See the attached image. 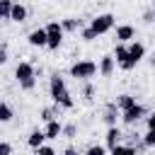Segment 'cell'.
<instances>
[{
	"instance_id": "cell-1",
	"label": "cell",
	"mask_w": 155,
	"mask_h": 155,
	"mask_svg": "<svg viewBox=\"0 0 155 155\" xmlns=\"http://www.w3.org/2000/svg\"><path fill=\"white\" fill-rule=\"evenodd\" d=\"M48 94H51L53 104H58L63 109H73L75 107V99H73V94H70V90L65 85V78L61 73H51V78H48Z\"/></svg>"
},
{
	"instance_id": "cell-2",
	"label": "cell",
	"mask_w": 155,
	"mask_h": 155,
	"mask_svg": "<svg viewBox=\"0 0 155 155\" xmlns=\"http://www.w3.org/2000/svg\"><path fill=\"white\" fill-rule=\"evenodd\" d=\"M36 75L39 73H36L34 63H29V61H19L15 65V80H17L19 90H24V92H31L36 87Z\"/></svg>"
},
{
	"instance_id": "cell-3",
	"label": "cell",
	"mask_w": 155,
	"mask_h": 155,
	"mask_svg": "<svg viewBox=\"0 0 155 155\" xmlns=\"http://www.w3.org/2000/svg\"><path fill=\"white\" fill-rule=\"evenodd\" d=\"M97 73H99V63H94V61H90V58H80V61H75V63L68 68V75H70L73 80H80V82L92 80Z\"/></svg>"
},
{
	"instance_id": "cell-4",
	"label": "cell",
	"mask_w": 155,
	"mask_h": 155,
	"mask_svg": "<svg viewBox=\"0 0 155 155\" xmlns=\"http://www.w3.org/2000/svg\"><path fill=\"white\" fill-rule=\"evenodd\" d=\"M114 22H116V17H114L111 12H102V15H94L87 27H90L97 36H104V34H109V31L114 29Z\"/></svg>"
},
{
	"instance_id": "cell-5",
	"label": "cell",
	"mask_w": 155,
	"mask_h": 155,
	"mask_svg": "<svg viewBox=\"0 0 155 155\" xmlns=\"http://www.w3.org/2000/svg\"><path fill=\"white\" fill-rule=\"evenodd\" d=\"M46 34H48V44H46V48L48 51H58L61 46H63V39H65V29H63V24L61 22H48L46 24Z\"/></svg>"
},
{
	"instance_id": "cell-6",
	"label": "cell",
	"mask_w": 155,
	"mask_h": 155,
	"mask_svg": "<svg viewBox=\"0 0 155 155\" xmlns=\"http://www.w3.org/2000/svg\"><path fill=\"white\" fill-rule=\"evenodd\" d=\"M148 116V109L140 104V102H136L133 107H128V109H124L121 111V121L126 124V126H136L138 121H143Z\"/></svg>"
},
{
	"instance_id": "cell-7",
	"label": "cell",
	"mask_w": 155,
	"mask_h": 155,
	"mask_svg": "<svg viewBox=\"0 0 155 155\" xmlns=\"http://www.w3.org/2000/svg\"><path fill=\"white\" fill-rule=\"evenodd\" d=\"M114 58H116V65L126 73L136 68V63L131 61V53H128V44H114Z\"/></svg>"
},
{
	"instance_id": "cell-8",
	"label": "cell",
	"mask_w": 155,
	"mask_h": 155,
	"mask_svg": "<svg viewBox=\"0 0 155 155\" xmlns=\"http://www.w3.org/2000/svg\"><path fill=\"white\" fill-rule=\"evenodd\" d=\"M27 44H29L31 48H46V44H48L46 27H36V29H31V31L27 34Z\"/></svg>"
},
{
	"instance_id": "cell-9",
	"label": "cell",
	"mask_w": 155,
	"mask_h": 155,
	"mask_svg": "<svg viewBox=\"0 0 155 155\" xmlns=\"http://www.w3.org/2000/svg\"><path fill=\"white\" fill-rule=\"evenodd\" d=\"M119 119H121V109H119V104H116V102H107L104 109H102V121L107 124V128H109V126H116Z\"/></svg>"
},
{
	"instance_id": "cell-10",
	"label": "cell",
	"mask_w": 155,
	"mask_h": 155,
	"mask_svg": "<svg viewBox=\"0 0 155 155\" xmlns=\"http://www.w3.org/2000/svg\"><path fill=\"white\" fill-rule=\"evenodd\" d=\"M136 39V27L133 24H116L114 29V41L116 44H131Z\"/></svg>"
},
{
	"instance_id": "cell-11",
	"label": "cell",
	"mask_w": 155,
	"mask_h": 155,
	"mask_svg": "<svg viewBox=\"0 0 155 155\" xmlns=\"http://www.w3.org/2000/svg\"><path fill=\"white\" fill-rule=\"evenodd\" d=\"M114 70H116V58H114V53L99 56V75H102V78H111Z\"/></svg>"
},
{
	"instance_id": "cell-12",
	"label": "cell",
	"mask_w": 155,
	"mask_h": 155,
	"mask_svg": "<svg viewBox=\"0 0 155 155\" xmlns=\"http://www.w3.org/2000/svg\"><path fill=\"white\" fill-rule=\"evenodd\" d=\"M121 140H124V131H121L119 126H109V128H107V136H104V145L111 150V148H116Z\"/></svg>"
},
{
	"instance_id": "cell-13",
	"label": "cell",
	"mask_w": 155,
	"mask_h": 155,
	"mask_svg": "<svg viewBox=\"0 0 155 155\" xmlns=\"http://www.w3.org/2000/svg\"><path fill=\"white\" fill-rule=\"evenodd\" d=\"M44 133H46V138H48V140H56V138H61V136H63V124H61L58 119H53V121H46V126H44Z\"/></svg>"
},
{
	"instance_id": "cell-14",
	"label": "cell",
	"mask_w": 155,
	"mask_h": 155,
	"mask_svg": "<svg viewBox=\"0 0 155 155\" xmlns=\"http://www.w3.org/2000/svg\"><path fill=\"white\" fill-rule=\"evenodd\" d=\"M128 53H131V61L138 65V63L145 58V46H143V41H136V39H133V41L128 44Z\"/></svg>"
},
{
	"instance_id": "cell-15",
	"label": "cell",
	"mask_w": 155,
	"mask_h": 155,
	"mask_svg": "<svg viewBox=\"0 0 155 155\" xmlns=\"http://www.w3.org/2000/svg\"><path fill=\"white\" fill-rule=\"evenodd\" d=\"M44 143H46V133H44L41 128H34V131H29V136H27V145H29L31 150L41 148Z\"/></svg>"
},
{
	"instance_id": "cell-16",
	"label": "cell",
	"mask_w": 155,
	"mask_h": 155,
	"mask_svg": "<svg viewBox=\"0 0 155 155\" xmlns=\"http://www.w3.org/2000/svg\"><path fill=\"white\" fill-rule=\"evenodd\" d=\"M27 17H29V10H27V5H22V2H15L10 22H15V24H24V22H27Z\"/></svg>"
},
{
	"instance_id": "cell-17",
	"label": "cell",
	"mask_w": 155,
	"mask_h": 155,
	"mask_svg": "<svg viewBox=\"0 0 155 155\" xmlns=\"http://www.w3.org/2000/svg\"><path fill=\"white\" fill-rule=\"evenodd\" d=\"M61 24H63L65 34H78V31L82 29L85 19H78V17H63V19H61Z\"/></svg>"
},
{
	"instance_id": "cell-18",
	"label": "cell",
	"mask_w": 155,
	"mask_h": 155,
	"mask_svg": "<svg viewBox=\"0 0 155 155\" xmlns=\"http://www.w3.org/2000/svg\"><path fill=\"white\" fill-rule=\"evenodd\" d=\"M109 155H138V150H136V145H131V143H119L116 148L109 150Z\"/></svg>"
},
{
	"instance_id": "cell-19",
	"label": "cell",
	"mask_w": 155,
	"mask_h": 155,
	"mask_svg": "<svg viewBox=\"0 0 155 155\" xmlns=\"http://www.w3.org/2000/svg\"><path fill=\"white\" fill-rule=\"evenodd\" d=\"M61 109H63V107H58V104L44 107V109H41V119H44V121H53V119L61 116Z\"/></svg>"
},
{
	"instance_id": "cell-20",
	"label": "cell",
	"mask_w": 155,
	"mask_h": 155,
	"mask_svg": "<svg viewBox=\"0 0 155 155\" xmlns=\"http://www.w3.org/2000/svg\"><path fill=\"white\" fill-rule=\"evenodd\" d=\"M116 104H119V109L124 111V109H128V107H133L136 104V97L133 94H128V92H124V94H116V99H114Z\"/></svg>"
},
{
	"instance_id": "cell-21",
	"label": "cell",
	"mask_w": 155,
	"mask_h": 155,
	"mask_svg": "<svg viewBox=\"0 0 155 155\" xmlns=\"http://www.w3.org/2000/svg\"><path fill=\"white\" fill-rule=\"evenodd\" d=\"M12 116H15V111H12L10 102H2V104H0V121H2V124H10Z\"/></svg>"
},
{
	"instance_id": "cell-22",
	"label": "cell",
	"mask_w": 155,
	"mask_h": 155,
	"mask_svg": "<svg viewBox=\"0 0 155 155\" xmlns=\"http://www.w3.org/2000/svg\"><path fill=\"white\" fill-rule=\"evenodd\" d=\"M12 7H15L12 0H0V17H2L5 22H10V17H12Z\"/></svg>"
},
{
	"instance_id": "cell-23",
	"label": "cell",
	"mask_w": 155,
	"mask_h": 155,
	"mask_svg": "<svg viewBox=\"0 0 155 155\" xmlns=\"http://www.w3.org/2000/svg\"><path fill=\"white\" fill-rule=\"evenodd\" d=\"M80 97H82L85 102H92V99H94V85H92L90 80L82 85V92H80Z\"/></svg>"
},
{
	"instance_id": "cell-24",
	"label": "cell",
	"mask_w": 155,
	"mask_h": 155,
	"mask_svg": "<svg viewBox=\"0 0 155 155\" xmlns=\"http://www.w3.org/2000/svg\"><path fill=\"white\" fill-rule=\"evenodd\" d=\"M63 138H68V140H73V138H78V124H63Z\"/></svg>"
},
{
	"instance_id": "cell-25",
	"label": "cell",
	"mask_w": 155,
	"mask_h": 155,
	"mask_svg": "<svg viewBox=\"0 0 155 155\" xmlns=\"http://www.w3.org/2000/svg\"><path fill=\"white\" fill-rule=\"evenodd\" d=\"M80 39L90 44V41H94V39H97V34H94V31H92L90 27H82V29H80Z\"/></svg>"
},
{
	"instance_id": "cell-26",
	"label": "cell",
	"mask_w": 155,
	"mask_h": 155,
	"mask_svg": "<svg viewBox=\"0 0 155 155\" xmlns=\"http://www.w3.org/2000/svg\"><path fill=\"white\" fill-rule=\"evenodd\" d=\"M10 61V46H7V41H2L0 44V65H5Z\"/></svg>"
},
{
	"instance_id": "cell-27",
	"label": "cell",
	"mask_w": 155,
	"mask_h": 155,
	"mask_svg": "<svg viewBox=\"0 0 155 155\" xmlns=\"http://www.w3.org/2000/svg\"><path fill=\"white\" fill-rule=\"evenodd\" d=\"M107 150H109L107 145H97V143H94V145H90V148H87V153H85V155H107Z\"/></svg>"
},
{
	"instance_id": "cell-28",
	"label": "cell",
	"mask_w": 155,
	"mask_h": 155,
	"mask_svg": "<svg viewBox=\"0 0 155 155\" xmlns=\"http://www.w3.org/2000/svg\"><path fill=\"white\" fill-rule=\"evenodd\" d=\"M140 19H143L145 24H155V7H148V10L140 15Z\"/></svg>"
},
{
	"instance_id": "cell-29",
	"label": "cell",
	"mask_w": 155,
	"mask_h": 155,
	"mask_svg": "<svg viewBox=\"0 0 155 155\" xmlns=\"http://www.w3.org/2000/svg\"><path fill=\"white\" fill-rule=\"evenodd\" d=\"M143 143H145V148H155V131H148V128H145Z\"/></svg>"
},
{
	"instance_id": "cell-30",
	"label": "cell",
	"mask_w": 155,
	"mask_h": 155,
	"mask_svg": "<svg viewBox=\"0 0 155 155\" xmlns=\"http://www.w3.org/2000/svg\"><path fill=\"white\" fill-rule=\"evenodd\" d=\"M34 155H56V148H53V145H46V143H44L41 148H36V150H34Z\"/></svg>"
},
{
	"instance_id": "cell-31",
	"label": "cell",
	"mask_w": 155,
	"mask_h": 155,
	"mask_svg": "<svg viewBox=\"0 0 155 155\" xmlns=\"http://www.w3.org/2000/svg\"><path fill=\"white\" fill-rule=\"evenodd\" d=\"M145 128H148V131H155V111H150V114L145 116Z\"/></svg>"
},
{
	"instance_id": "cell-32",
	"label": "cell",
	"mask_w": 155,
	"mask_h": 155,
	"mask_svg": "<svg viewBox=\"0 0 155 155\" xmlns=\"http://www.w3.org/2000/svg\"><path fill=\"white\" fill-rule=\"evenodd\" d=\"M0 155H12V145H10V140H2V143H0Z\"/></svg>"
},
{
	"instance_id": "cell-33",
	"label": "cell",
	"mask_w": 155,
	"mask_h": 155,
	"mask_svg": "<svg viewBox=\"0 0 155 155\" xmlns=\"http://www.w3.org/2000/svg\"><path fill=\"white\" fill-rule=\"evenodd\" d=\"M63 155H80V153H78V150H75V148H73V145H68V148H65V150H63Z\"/></svg>"
},
{
	"instance_id": "cell-34",
	"label": "cell",
	"mask_w": 155,
	"mask_h": 155,
	"mask_svg": "<svg viewBox=\"0 0 155 155\" xmlns=\"http://www.w3.org/2000/svg\"><path fill=\"white\" fill-rule=\"evenodd\" d=\"M148 65H150V68H155V51L148 56Z\"/></svg>"
},
{
	"instance_id": "cell-35",
	"label": "cell",
	"mask_w": 155,
	"mask_h": 155,
	"mask_svg": "<svg viewBox=\"0 0 155 155\" xmlns=\"http://www.w3.org/2000/svg\"><path fill=\"white\" fill-rule=\"evenodd\" d=\"M153 7H155V0H153Z\"/></svg>"
}]
</instances>
